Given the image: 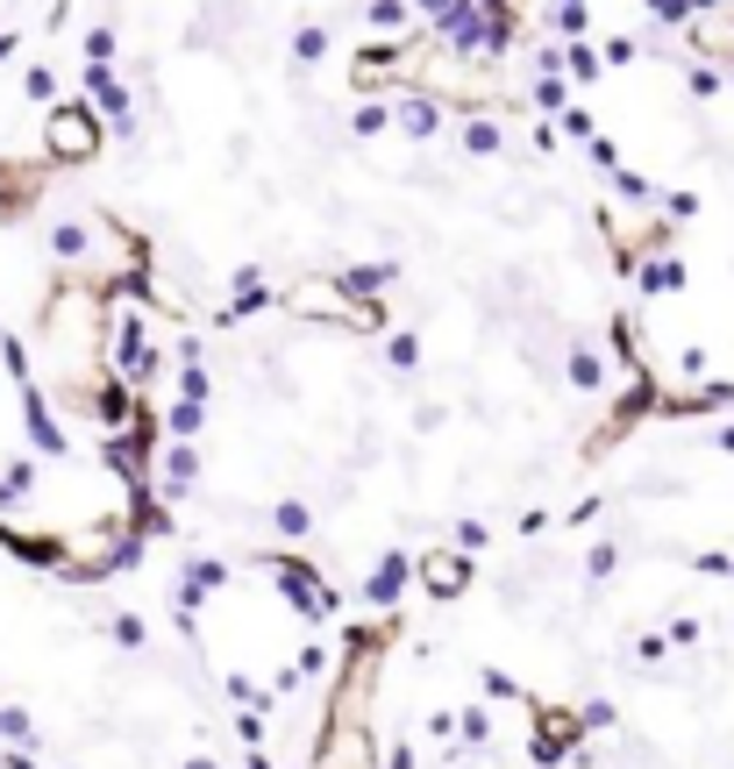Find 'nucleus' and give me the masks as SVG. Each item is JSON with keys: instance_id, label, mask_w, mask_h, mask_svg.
Wrapping results in <instances>:
<instances>
[{"instance_id": "nucleus-11", "label": "nucleus", "mask_w": 734, "mask_h": 769, "mask_svg": "<svg viewBox=\"0 0 734 769\" xmlns=\"http://www.w3.org/2000/svg\"><path fill=\"white\" fill-rule=\"evenodd\" d=\"M264 307H272V285H264V271H258V264H243V271L229 278V307H221L215 321H221V328H235V321H258Z\"/></svg>"}, {"instance_id": "nucleus-20", "label": "nucleus", "mask_w": 734, "mask_h": 769, "mask_svg": "<svg viewBox=\"0 0 734 769\" xmlns=\"http://www.w3.org/2000/svg\"><path fill=\"white\" fill-rule=\"evenodd\" d=\"M599 72H606V57H599L585 36L563 43V79H571V86H599Z\"/></svg>"}, {"instance_id": "nucleus-24", "label": "nucleus", "mask_w": 734, "mask_h": 769, "mask_svg": "<svg viewBox=\"0 0 734 769\" xmlns=\"http://www.w3.org/2000/svg\"><path fill=\"white\" fill-rule=\"evenodd\" d=\"M0 741L36 756V719H29V705H0Z\"/></svg>"}, {"instance_id": "nucleus-7", "label": "nucleus", "mask_w": 734, "mask_h": 769, "mask_svg": "<svg viewBox=\"0 0 734 769\" xmlns=\"http://www.w3.org/2000/svg\"><path fill=\"white\" fill-rule=\"evenodd\" d=\"M14 399H22V428H29V442H36V457H57V463H65L72 457V435L51 420V392L29 378V385H14Z\"/></svg>"}, {"instance_id": "nucleus-33", "label": "nucleus", "mask_w": 734, "mask_h": 769, "mask_svg": "<svg viewBox=\"0 0 734 769\" xmlns=\"http://www.w3.org/2000/svg\"><path fill=\"white\" fill-rule=\"evenodd\" d=\"M449 541H457L463 556H478V549H492V527L485 520H457V527H449Z\"/></svg>"}, {"instance_id": "nucleus-41", "label": "nucleus", "mask_w": 734, "mask_h": 769, "mask_svg": "<svg viewBox=\"0 0 734 769\" xmlns=\"http://www.w3.org/2000/svg\"><path fill=\"white\" fill-rule=\"evenodd\" d=\"M178 769H221V762H215V756H186Z\"/></svg>"}, {"instance_id": "nucleus-39", "label": "nucleus", "mask_w": 734, "mask_h": 769, "mask_svg": "<svg viewBox=\"0 0 734 769\" xmlns=\"http://www.w3.org/2000/svg\"><path fill=\"white\" fill-rule=\"evenodd\" d=\"M14 51H22V36H14V29H0V65H8Z\"/></svg>"}, {"instance_id": "nucleus-8", "label": "nucleus", "mask_w": 734, "mask_h": 769, "mask_svg": "<svg viewBox=\"0 0 734 769\" xmlns=\"http://www.w3.org/2000/svg\"><path fill=\"white\" fill-rule=\"evenodd\" d=\"M442 122H449V108H442L436 94H421V86H407V94L393 100V129L407 135V143H436Z\"/></svg>"}, {"instance_id": "nucleus-18", "label": "nucleus", "mask_w": 734, "mask_h": 769, "mask_svg": "<svg viewBox=\"0 0 734 769\" xmlns=\"http://www.w3.org/2000/svg\"><path fill=\"white\" fill-rule=\"evenodd\" d=\"M272 535L299 549V541L314 535V506H307V499H278V506H272Z\"/></svg>"}, {"instance_id": "nucleus-31", "label": "nucleus", "mask_w": 734, "mask_h": 769, "mask_svg": "<svg viewBox=\"0 0 734 769\" xmlns=\"http://www.w3.org/2000/svg\"><path fill=\"white\" fill-rule=\"evenodd\" d=\"M627 662H642V670H664V662H670V635H635V641H627Z\"/></svg>"}, {"instance_id": "nucleus-38", "label": "nucleus", "mask_w": 734, "mask_h": 769, "mask_svg": "<svg viewBox=\"0 0 734 769\" xmlns=\"http://www.w3.org/2000/svg\"><path fill=\"white\" fill-rule=\"evenodd\" d=\"M0 769H36V756H29V748H8V756H0Z\"/></svg>"}, {"instance_id": "nucleus-6", "label": "nucleus", "mask_w": 734, "mask_h": 769, "mask_svg": "<svg viewBox=\"0 0 734 769\" xmlns=\"http://www.w3.org/2000/svg\"><path fill=\"white\" fill-rule=\"evenodd\" d=\"M471 578H478V570H471V556H463L457 541H442V549H428L421 563H414V584H421L428 598H463V592H471Z\"/></svg>"}, {"instance_id": "nucleus-36", "label": "nucleus", "mask_w": 734, "mask_h": 769, "mask_svg": "<svg viewBox=\"0 0 734 769\" xmlns=\"http://www.w3.org/2000/svg\"><path fill=\"white\" fill-rule=\"evenodd\" d=\"M563 135H571V143H592L599 129H592V114H585V108H571V114H563Z\"/></svg>"}, {"instance_id": "nucleus-19", "label": "nucleus", "mask_w": 734, "mask_h": 769, "mask_svg": "<svg viewBox=\"0 0 734 769\" xmlns=\"http://www.w3.org/2000/svg\"><path fill=\"white\" fill-rule=\"evenodd\" d=\"M385 371H399V378L421 371V336L414 328H385Z\"/></svg>"}, {"instance_id": "nucleus-35", "label": "nucleus", "mask_w": 734, "mask_h": 769, "mask_svg": "<svg viewBox=\"0 0 734 769\" xmlns=\"http://www.w3.org/2000/svg\"><path fill=\"white\" fill-rule=\"evenodd\" d=\"M442 420H449V406H442V399H428L421 414H414V435H442Z\"/></svg>"}, {"instance_id": "nucleus-4", "label": "nucleus", "mask_w": 734, "mask_h": 769, "mask_svg": "<svg viewBox=\"0 0 734 769\" xmlns=\"http://www.w3.org/2000/svg\"><path fill=\"white\" fill-rule=\"evenodd\" d=\"M79 100L100 114L122 143H136V94H129V79L114 65H86V79H79Z\"/></svg>"}, {"instance_id": "nucleus-22", "label": "nucleus", "mask_w": 734, "mask_h": 769, "mask_svg": "<svg viewBox=\"0 0 734 769\" xmlns=\"http://www.w3.org/2000/svg\"><path fill=\"white\" fill-rule=\"evenodd\" d=\"M336 670V648L328 641H299V656H293V684H314V677H328Z\"/></svg>"}, {"instance_id": "nucleus-26", "label": "nucleus", "mask_w": 734, "mask_h": 769, "mask_svg": "<svg viewBox=\"0 0 734 769\" xmlns=\"http://www.w3.org/2000/svg\"><path fill=\"white\" fill-rule=\"evenodd\" d=\"M385 129H393V100H364V108L350 114V135H357V143H371V135H385Z\"/></svg>"}, {"instance_id": "nucleus-32", "label": "nucleus", "mask_w": 734, "mask_h": 769, "mask_svg": "<svg viewBox=\"0 0 734 769\" xmlns=\"http://www.w3.org/2000/svg\"><path fill=\"white\" fill-rule=\"evenodd\" d=\"M207 392H215L207 364H178V392H172V399H200V406H207Z\"/></svg>"}, {"instance_id": "nucleus-27", "label": "nucleus", "mask_w": 734, "mask_h": 769, "mask_svg": "<svg viewBox=\"0 0 734 769\" xmlns=\"http://www.w3.org/2000/svg\"><path fill=\"white\" fill-rule=\"evenodd\" d=\"M613 570H621V541H613V535H599L592 549H585V584H606Z\"/></svg>"}, {"instance_id": "nucleus-2", "label": "nucleus", "mask_w": 734, "mask_h": 769, "mask_svg": "<svg viewBox=\"0 0 734 769\" xmlns=\"http://www.w3.org/2000/svg\"><path fill=\"white\" fill-rule=\"evenodd\" d=\"M108 150V122L86 100H57L43 114V164H94Z\"/></svg>"}, {"instance_id": "nucleus-30", "label": "nucleus", "mask_w": 734, "mask_h": 769, "mask_svg": "<svg viewBox=\"0 0 734 769\" xmlns=\"http://www.w3.org/2000/svg\"><path fill=\"white\" fill-rule=\"evenodd\" d=\"M114 51H122V29H114V22L86 29V65H114Z\"/></svg>"}, {"instance_id": "nucleus-1", "label": "nucleus", "mask_w": 734, "mask_h": 769, "mask_svg": "<svg viewBox=\"0 0 734 769\" xmlns=\"http://www.w3.org/2000/svg\"><path fill=\"white\" fill-rule=\"evenodd\" d=\"M43 350L72 378H108V299L94 285H65L43 307Z\"/></svg>"}, {"instance_id": "nucleus-17", "label": "nucleus", "mask_w": 734, "mask_h": 769, "mask_svg": "<svg viewBox=\"0 0 734 769\" xmlns=\"http://www.w3.org/2000/svg\"><path fill=\"white\" fill-rule=\"evenodd\" d=\"M200 428H207L200 399H164V435H172V442H200Z\"/></svg>"}, {"instance_id": "nucleus-5", "label": "nucleus", "mask_w": 734, "mask_h": 769, "mask_svg": "<svg viewBox=\"0 0 734 769\" xmlns=\"http://www.w3.org/2000/svg\"><path fill=\"white\" fill-rule=\"evenodd\" d=\"M379 741H371L364 719H321V741H314V769H379Z\"/></svg>"}, {"instance_id": "nucleus-21", "label": "nucleus", "mask_w": 734, "mask_h": 769, "mask_svg": "<svg viewBox=\"0 0 734 769\" xmlns=\"http://www.w3.org/2000/svg\"><path fill=\"white\" fill-rule=\"evenodd\" d=\"M528 100H535L543 114H571V79H563V72H535Z\"/></svg>"}, {"instance_id": "nucleus-40", "label": "nucleus", "mask_w": 734, "mask_h": 769, "mask_svg": "<svg viewBox=\"0 0 734 769\" xmlns=\"http://www.w3.org/2000/svg\"><path fill=\"white\" fill-rule=\"evenodd\" d=\"M243 769H272V756H264V748H250V756H243Z\"/></svg>"}, {"instance_id": "nucleus-16", "label": "nucleus", "mask_w": 734, "mask_h": 769, "mask_svg": "<svg viewBox=\"0 0 734 769\" xmlns=\"http://www.w3.org/2000/svg\"><path fill=\"white\" fill-rule=\"evenodd\" d=\"M563 385H571V392H599V385H606V356L585 350V342H571V356H563Z\"/></svg>"}, {"instance_id": "nucleus-13", "label": "nucleus", "mask_w": 734, "mask_h": 769, "mask_svg": "<svg viewBox=\"0 0 734 769\" xmlns=\"http://www.w3.org/2000/svg\"><path fill=\"white\" fill-rule=\"evenodd\" d=\"M407 578H414V563H407V549H385L379 556V570L364 578V606H379V613H393L399 598H407Z\"/></svg>"}, {"instance_id": "nucleus-15", "label": "nucleus", "mask_w": 734, "mask_h": 769, "mask_svg": "<svg viewBox=\"0 0 734 769\" xmlns=\"http://www.w3.org/2000/svg\"><path fill=\"white\" fill-rule=\"evenodd\" d=\"M364 22H371V36H385V43H399V36L414 43V22H421V14H414L407 0H371Z\"/></svg>"}, {"instance_id": "nucleus-42", "label": "nucleus", "mask_w": 734, "mask_h": 769, "mask_svg": "<svg viewBox=\"0 0 734 769\" xmlns=\"http://www.w3.org/2000/svg\"><path fill=\"white\" fill-rule=\"evenodd\" d=\"M293 769H314V762H293Z\"/></svg>"}, {"instance_id": "nucleus-3", "label": "nucleus", "mask_w": 734, "mask_h": 769, "mask_svg": "<svg viewBox=\"0 0 734 769\" xmlns=\"http://www.w3.org/2000/svg\"><path fill=\"white\" fill-rule=\"evenodd\" d=\"M264 578L278 584V598H286V606H293L307 627H321V620H336V613H342V598L328 592V578L307 563V556H286V549L264 556Z\"/></svg>"}, {"instance_id": "nucleus-23", "label": "nucleus", "mask_w": 734, "mask_h": 769, "mask_svg": "<svg viewBox=\"0 0 734 769\" xmlns=\"http://www.w3.org/2000/svg\"><path fill=\"white\" fill-rule=\"evenodd\" d=\"M328 57V22H293V65H321Z\"/></svg>"}, {"instance_id": "nucleus-28", "label": "nucleus", "mask_w": 734, "mask_h": 769, "mask_svg": "<svg viewBox=\"0 0 734 769\" xmlns=\"http://www.w3.org/2000/svg\"><path fill=\"white\" fill-rule=\"evenodd\" d=\"M457 734H463V748H492V705H463Z\"/></svg>"}, {"instance_id": "nucleus-12", "label": "nucleus", "mask_w": 734, "mask_h": 769, "mask_svg": "<svg viewBox=\"0 0 734 769\" xmlns=\"http://www.w3.org/2000/svg\"><path fill=\"white\" fill-rule=\"evenodd\" d=\"M157 492H164V499H186V492H200V442H164V457H157Z\"/></svg>"}, {"instance_id": "nucleus-37", "label": "nucleus", "mask_w": 734, "mask_h": 769, "mask_svg": "<svg viewBox=\"0 0 734 769\" xmlns=\"http://www.w3.org/2000/svg\"><path fill=\"white\" fill-rule=\"evenodd\" d=\"M485 691H492V699H521V684L506 670H485ZM521 705H528V699H521Z\"/></svg>"}, {"instance_id": "nucleus-10", "label": "nucleus", "mask_w": 734, "mask_h": 769, "mask_svg": "<svg viewBox=\"0 0 734 769\" xmlns=\"http://www.w3.org/2000/svg\"><path fill=\"white\" fill-rule=\"evenodd\" d=\"M43 207V164H0V221H29Z\"/></svg>"}, {"instance_id": "nucleus-34", "label": "nucleus", "mask_w": 734, "mask_h": 769, "mask_svg": "<svg viewBox=\"0 0 734 769\" xmlns=\"http://www.w3.org/2000/svg\"><path fill=\"white\" fill-rule=\"evenodd\" d=\"M613 719H621V713H613V699H592V705H585V713H578V727H592V734H606V727H613Z\"/></svg>"}, {"instance_id": "nucleus-9", "label": "nucleus", "mask_w": 734, "mask_h": 769, "mask_svg": "<svg viewBox=\"0 0 734 769\" xmlns=\"http://www.w3.org/2000/svg\"><path fill=\"white\" fill-rule=\"evenodd\" d=\"M100 235H108V221H94V215H65V221H51V256H57V271H79L86 256H94Z\"/></svg>"}, {"instance_id": "nucleus-14", "label": "nucleus", "mask_w": 734, "mask_h": 769, "mask_svg": "<svg viewBox=\"0 0 734 769\" xmlns=\"http://www.w3.org/2000/svg\"><path fill=\"white\" fill-rule=\"evenodd\" d=\"M457 150H463V157H506V129L492 122L485 108H478V114H457Z\"/></svg>"}, {"instance_id": "nucleus-29", "label": "nucleus", "mask_w": 734, "mask_h": 769, "mask_svg": "<svg viewBox=\"0 0 734 769\" xmlns=\"http://www.w3.org/2000/svg\"><path fill=\"white\" fill-rule=\"evenodd\" d=\"M22 100H36V108H57V100H65V94H57V72H51V65H29V72H22Z\"/></svg>"}, {"instance_id": "nucleus-25", "label": "nucleus", "mask_w": 734, "mask_h": 769, "mask_svg": "<svg viewBox=\"0 0 734 769\" xmlns=\"http://www.w3.org/2000/svg\"><path fill=\"white\" fill-rule=\"evenodd\" d=\"M108 641L122 648V656H143V648H150V627H143V613H114V620H108Z\"/></svg>"}]
</instances>
